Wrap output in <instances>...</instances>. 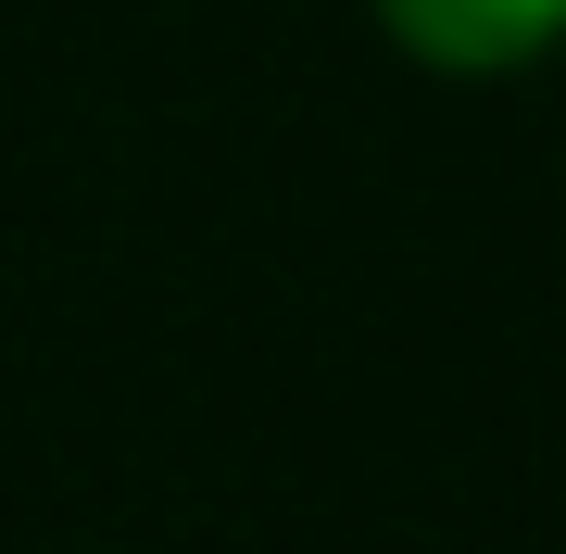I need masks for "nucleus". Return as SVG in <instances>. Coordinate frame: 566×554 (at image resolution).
Segmentation results:
<instances>
[{"label": "nucleus", "instance_id": "obj_1", "mask_svg": "<svg viewBox=\"0 0 566 554\" xmlns=\"http://www.w3.org/2000/svg\"><path fill=\"white\" fill-rule=\"evenodd\" d=\"M378 25L428 76H516L566 39V0H378Z\"/></svg>", "mask_w": 566, "mask_h": 554}]
</instances>
